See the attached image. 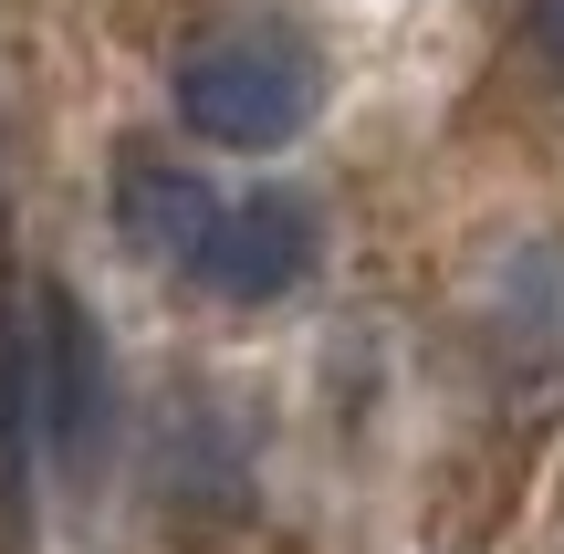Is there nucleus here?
<instances>
[{
    "label": "nucleus",
    "instance_id": "obj_4",
    "mask_svg": "<svg viewBox=\"0 0 564 554\" xmlns=\"http://www.w3.org/2000/svg\"><path fill=\"white\" fill-rule=\"evenodd\" d=\"M105 209H116L126 251H147V262L167 272V262H178V241H188V220L209 209V178H199V167H178L167 146H116Z\"/></svg>",
    "mask_w": 564,
    "mask_h": 554
},
{
    "label": "nucleus",
    "instance_id": "obj_1",
    "mask_svg": "<svg viewBox=\"0 0 564 554\" xmlns=\"http://www.w3.org/2000/svg\"><path fill=\"white\" fill-rule=\"evenodd\" d=\"M167 105L220 157H282L314 126L324 84H314V53L282 42V32H199L167 63Z\"/></svg>",
    "mask_w": 564,
    "mask_h": 554
},
{
    "label": "nucleus",
    "instance_id": "obj_6",
    "mask_svg": "<svg viewBox=\"0 0 564 554\" xmlns=\"http://www.w3.org/2000/svg\"><path fill=\"white\" fill-rule=\"evenodd\" d=\"M533 53L564 74V0H533Z\"/></svg>",
    "mask_w": 564,
    "mask_h": 554
},
{
    "label": "nucleus",
    "instance_id": "obj_2",
    "mask_svg": "<svg viewBox=\"0 0 564 554\" xmlns=\"http://www.w3.org/2000/svg\"><path fill=\"white\" fill-rule=\"evenodd\" d=\"M324 262V209L303 188H209V209L178 241V283L209 304H282Z\"/></svg>",
    "mask_w": 564,
    "mask_h": 554
},
{
    "label": "nucleus",
    "instance_id": "obj_3",
    "mask_svg": "<svg viewBox=\"0 0 564 554\" xmlns=\"http://www.w3.org/2000/svg\"><path fill=\"white\" fill-rule=\"evenodd\" d=\"M32 398H42V460L95 471L105 430H116V367H105V335L84 314V293H63V283L32 293Z\"/></svg>",
    "mask_w": 564,
    "mask_h": 554
},
{
    "label": "nucleus",
    "instance_id": "obj_5",
    "mask_svg": "<svg viewBox=\"0 0 564 554\" xmlns=\"http://www.w3.org/2000/svg\"><path fill=\"white\" fill-rule=\"evenodd\" d=\"M32 481H42V398H32V314L0 304V544L32 534Z\"/></svg>",
    "mask_w": 564,
    "mask_h": 554
}]
</instances>
